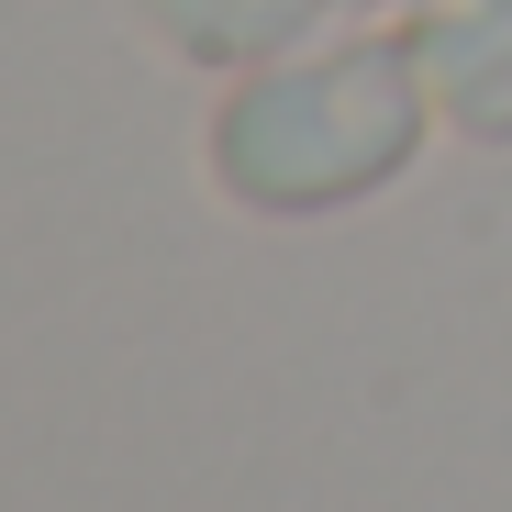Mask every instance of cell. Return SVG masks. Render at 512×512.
<instances>
[{
	"label": "cell",
	"instance_id": "1",
	"mask_svg": "<svg viewBox=\"0 0 512 512\" xmlns=\"http://www.w3.org/2000/svg\"><path fill=\"white\" fill-rule=\"evenodd\" d=\"M401 134H412L401 67L390 56H346V67H323V78L256 90L223 123V167H234L245 201H334V190H357L368 167H390Z\"/></svg>",
	"mask_w": 512,
	"mask_h": 512
}]
</instances>
